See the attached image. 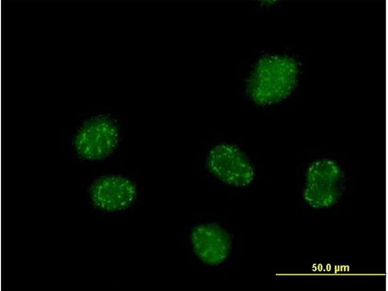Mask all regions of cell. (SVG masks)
Listing matches in <instances>:
<instances>
[{"instance_id":"obj_1","label":"cell","mask_w":388,"mask_h":291,"mask_svg":"<svg viewBox=\"0 0 388 291\" xmlns=\"http://www.w3.org/2000/svg\"><path fill=\"white\" fill-rule=\"evenodd\" d=\"M298 70L294 60L287 56L261 58L249 78L247 91L257 104L268 105L287 97L297 84Z\"/></svg>"},{"instance_id":"obj_2","label":"cell","mask_w":388,"mask_h":291,"mask_svg":"<svg viewBox=\"0 0 388 291\" xmlns=\"http://www.w3.org/2000/svg\"><path fill=\"white\" fill-rule=\"evenodd\" d=\"M119 131L115 123L104 115L87 120L77 131L74 146L78 155L88 160L103 159L116 148Z\"/></svg>"},{"instance_id":"obj_3","label":"cell","mask_w":388,"mask_h":291,"mask_svg":"<svg viewBox=\"0 0 388 291\" xmlns=\"http://www.w3.org/2000/svg\"><path fill=\"white\" fill-rule=\"evenodd\" d=\"M208 168L225 183L244 187L254 179L253 168L245 155L237 147L221 144L213 147L208 157Z\"/></svg>"},{"instance_id":"obj_4","label":"cell","mask_w":388,"mask_h":291,"mask_svg":"<svg viewBox=\"0 0 388 291\" xmlns=\"http://www.w3.org/2000/svg\"><path fill=\"white\" fill-rule=\"evenodd\" d=\"M94 205L109 212L122 210L134 202L136 189L129 179L119 176H107L96 180L90 189Z\"/></svg>"},{"instance_id":"obj_5","label":"cell","mask_w":388,"mask_h":291,"mask_svg":"<svg viewBox=\"0 0 388 291\" xmlns=\"http://www.w3.org/2000/svg\"><path fill=\"white\" fill-rule=\"evenodd\" d=\"M191 240L198 258L211 266L223 262L231 249L230 235L215 223L201 224L194 227L191 233Z\"/></svg>"},{"instance_id":"obj_6","label":"cell","mask_w":388,"mask_h":291,"mask_svg":"<svg viewBox=\"0 0 388 291\" xmlns=\"http://www.w3.org/2000/svg\"><path fill=\"white\" fill-rule=\"evenodd\" d=\"M341 175L340 168L332 161L323 160L314 162L307 171L306 196L312 200L334 198Z\"/></svg>"}]
</instances>
